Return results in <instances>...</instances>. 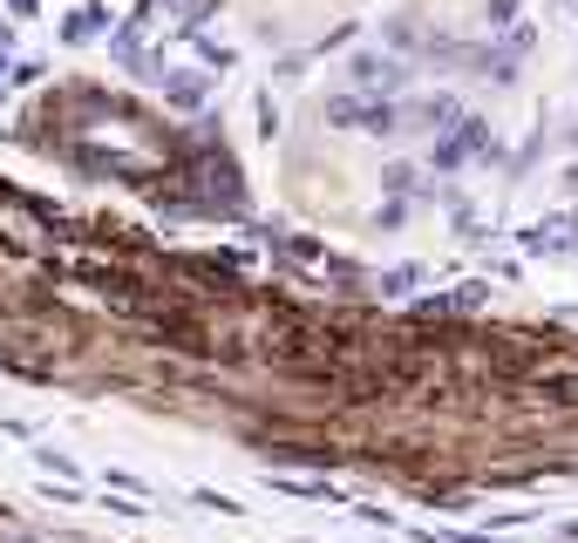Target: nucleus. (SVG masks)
Instances as JSON below:
<instances>
[{
    "instance_id": "f257e3e1",
    "label": "nucleus",
    "mask_w": 578,
    "mask_h": 543,
    "mask_svg": "<svg viewBox=\"0 0 578 543\" xmlns=\"http://www.w3.org/2000/svg\"><path fill=\"white\" fill-rule=\"evenodd\" d=\"M436 129V137H442V129H457L463 122V102L457 95H422V102H401V129Z\"/></svg>"
},
{
    "instance_id": "f03ea898",
    "label": "nucleus",
    "mask_w": 578,
    "mask_h": 543,
    "mask_svg": "<svg viewBox=\"0 0 578 543\" xmlns=\"http://www.w3.org/2000/svg\"><path fill=\"white\" fill-rule=\"evenodd\" d=\"M401 75H409V68H401V55H382V48H361V55H355V82L374 89V95L401 89Z\"/></svg>"
},
{
    "instance_id": "7ed1b4c3",
    "label": "nucleus",
    "mask_w": 578,
    "mask_h": 543,
    "mask_svg": "<svg viewBox=\"0 0 578 543\" xmlns=\"http://www.w3.org/2000/svg\"><path fill=\"white\" fill-rule=\"evenodd\" d=\"M157 82H164V102H178V109H205V95H211V82H205V75H184V68L157 75Z\"/></svg>"
},
{
    "instance_id": "20e7f679",
    "label": "nucleus",
    "mask_w": 578,
    "mask_h": 543,
    "mask_svg": "<svg viewBox=\"0 0 578 543\" xmlns=\"http://www.w3.org/2000/svg\"><path fill=\"white\" fill-rule=\"evenodd\" d=\"M355 129H368V137H395V129H401V102L368 95V102H361V116H355Z\"/></svg>"
},
{
    "instance_id": "39448f33",
    "label": "nucleus",
    "mask_w": 578,
    "mask_h": 543,
    "mask_svg": "<svg viewBox=\"0 0 578 543\" xmlns=\"http://www.w3.org/2000/svg\"><path fill=\"white\" fill-rule=\"evenodd\" d=\"M110 55L130 68V75H150V62H143V35H137V28H116V35H110Z\"/></svg>"
},
{
    "instance_id": "423d86ee",
    "label": "nucleus",
    "mask_w": 578,
    "mask_h": 543,
    "mask_svg": "<svg viewBox=\"0 0 578 543\" xmlns=\"http://www.w3.org/2000/svg\"><path fill=\"white\" fill-rule=\"evenodd\" d=\"M103 28H110V14H103V8H82V14H68V21H62V35H68V41H89V35H103Z\"/></svg>"
},
{
    "instance_id": "0eeeda50",
    "label": "nucleus",
    "mask_w": 578,
    "mask_h": 543,
    "mask_svg": "<svg viewBox=\"0 0 578 543\" xmlns=\"http://www.w3.org/2000/svg\"><path fill=\"white\" fill-rule=\"evenodd\" d=\"M517 8H524V0H484V28H490V35H504L511 21H517Z\"/></svg>"
},
{
    "instance_id": "6e6552de",
    "label": "nucleus",
    "mask_w": 578,
    "mask_h": 543,
    "mask_svg": "<svg viewBox=\"0 0 578 543\" xmlns=\"http://www.w3.org/2000/svg\"><path fill=\"white\" fill-rule=\"evenodd\" d=\"M355 116H361V95H334V102H326V122L355 129Z\"/></svg>"
},
{
    "instance_id": "1a4fd4ad",
    "label": "nucleus",
    "mask_w": 578,
    "mask_h": 543,
    "mask_svg": "<svg viewBox=\"0 0 578 543\" xmlns=\"http://www.w3.org/2000/svg\"><path fill=\"white\" fill-rule=\"evenodd\" d=\"M280 489H286V496H307V503H320V496H334V489H326V482H307V476H286Z\"/></svg>"
},
{
    "instance_id": "9d476101",
    "label": "nucleus",
    "mask_w": 578,
    "mask_h": 543,
    "mask_svg": "<svg viewBox=\"0 0 578 543\" xmlns=\"http://www.w3.org/2000/svg\"><path fill=\"white\" fill-rule=\"evenodd\" d=\"M415 279H422V266H395V272L382 279V293H409V286H415Z\"/></svg>"
},
{
    "instance_id": "9b49d317",
    "label": "nucleus",
    "mask_w": 578,
    "mask_h": 543,
    "mask_svg": "<svg viewBox=\"0 0 578 543\" xmlns=\"http://www.w3.org/2000/svg\"><path fill=\"white\" fill-rule=\"evenodd\" d=\"M401 218H409V204H401V197H388V204H382V211H374V224H382V231H395Z\"/></svg>"
},
{
    "instance_id": "f8f14e48",
    "label": "nucleus",
    "mask_w": 578,
    "mask_h": 543,
    "mask_svg": "<svg viewBox=\"0 0 578 543\" xmlns=\"http://www.w3.org/2000/svg\"><path fill=\"white\" fill-rule=\"evenodd\" d=\"M197 55H205V68H218V75L232 68V48H218V41H205V48H197Z\"/></svg>"
},
{
    "instance_id": "ddd939ff",
    "label": "nucleus",
    "mask_w": 578,
    "mask_h": 543,
    "mask_svg": "<svg viewBox=\"0 0 578 543\" xmlns=\"http://www.w3.org/2000/svg\"><path fill=\"white\" fill-rule=\"evenodd\" d=\"M388 191H395V197L415 191V170H409V164H388Z\"/></svg>"
},
{
    "instance_id": "4468645a",
    "label": "nucleus",
    "mask_w": 578,
    "mask_h": 543,
    "mask_svg": "<svg viewBox=\"0 0 578 543\" xmlns=\"http://www.w3.org/2000/svg\"><path fill=\"white\" fill-rule=\"evenodd\" d=\"M429 543H490V536H463V530H436Z\"/></svg>"
},
{
    "instance_id": "2eb2a0df",
    "label": "nucleus",
    "mask_w": 578,
    "mask_h": 543,
    "mask_svg": "<svg viewBox=\"0 0 578 543\" xmlns=\"http://www.w3.org/2000/svg\"><path fill=\"white\" fill-rule=\"evenodd\" d=\"M14 8V21H28V14H41V0H8Z\"/></svg>"
},
{
    "instance_id": "dca6fc26",
    "label": "nucleus",
    "mask_w": 578,
    "mask_h": 543,
    "mask_svg": "<svg viewBox=\"0 0 578 543\" xmlns=\"http://www.w3.org/2000/svg\"><path fill=\"white\" fill-rule=\"evenodd\" d=\"M0 55H14V28H8V21H0Z\"/></svg>"
},
{
    "instance_id": "f3484780",
    "label": "nucleus",
    "mask_w": 578,
    "mask_h": 543,
    "mask_svg": "<svg viewBox=\"0 0 578 543\" xmlns=\"http://www.w3.org/2000/svg\"><path fill=\"white\" fill-rule=\"evenodd\" d=\"M164 8H178V14H197V0H164Z\"/></svg>"
},
{
    "instance_id": "a211bd4d",
    "label": "nucleus",
    "mask_w": 578,
    "mask_h": 543,
    "mask_svg": "<svg viewBox=\"0 0 578 543\" xmlns=\"http://www.w3.org/2000/svg\"><path fill=\"white\" fill-rule=\"evenodd\" d=\"M565 8H578V0H565Z\"/></svg>"
},
{
    "instance_id": "6ab92c4d",
    "label": "nucleus",
    "mask_w": 578,
    "mask_h": 543,
    "mask_svg": "<svg viewBox=\"0 0 578 543\" xmlns=\"http://www.w3.org/2000/svg\"><path fill=\"white\" fill-rule=\"evenodd\" d=\"M571 143H578V129H571Z\"/></svg>"
}]
</instances>
